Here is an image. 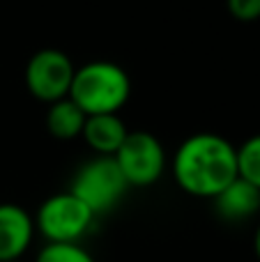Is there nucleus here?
Instances as JSON below:
<instances>
[{"label": "nucleus", "instance_id": "obj_7", "mask_svg": "<svg viewBox=\"0 0 260 262\" xmlns=\"http://www.w3.org/2000/svg\"><path fill=\"white\" fill-rule=\"evenodd\" d=\"M35 237V219L14 203H0V262L21 260Z\"/></svg>", "mask_w": 260, "mask_h": 262}, {"label": "nucleus", "instance_id": "obj_14", "mask_svg": "<svg viewBox=\"0 0 260 262\" xmlns=\"http://www.w3.org/2000/svg\"><path fill=\"white\" fill-rule=\"evenodd\" d=\"M253 251H256V258L260 260V226L256 228V235H253Z\"/></svg>", "mask_w": 260, "mask_h": 262}, {"label": "nucleus", "instance_id": "obj_8", "mask_svg": "<svg viewBox=\"0 0 260 262\" xmlns=\"http://www.w3.org/2000/svg\"><path fill=\"white\" fill-rule=\"evenodd\" d=\"M212 203H214L216 214L224 221H230V223L247 221V219L256 216L260 212V191L249 184V182L237 177L216 198H212Z\"/></svg>", "mask_w": 260, "mask_h": 262}, {"label": "nucleus", "instance_id": "obj_2", "mask_svg": "<svg viewBox=\"0 0 260 262\" xmlns=\"http://www.w3.org/2000/svg\"><path fill=\"white\" fill-rule=\"evenodd\" d=\"M132 97V78L120 64L95 60L76 67L69 99L90 115H118Z\"/></svg>", "mask_w": 260, "mask_h": 262}, {"label": "nucleus", "instance_id": "obj_11", "mask_svg": "<svg viewBox=\"0 0 260 262\" xmlns=\"http://www.w3.org/2000/svg\"><path fill=\"white\" fill-rule=\"evenodd\" d=\"M237 177L260 191V134L247 138L237 147Z\"/></svg>", "mask_w": 260, "mask_h": 262}, {"label": "nucleus", "instance_id": "obj_3", "mask_svg": "<svg viewBox=\"0 0 260 262\" xmlns=\"http://www.w3.org/2000/svg\"><path fill=\"white\" fill-rule=\"evenodd\" d=\"M95 214L72 191L53 193L39 205L35 216V228L49 244H78L83 235L92 228Z\"/></svg>", "mask_w": 260, "mask_h": 262}, {"label": "nucleus", "instance_id": "obj_5", "mask_svg": "<svg viewBox=\"0 0 260 262\" xmlns=\"http://www.w3.org/2000/svg\"><path fill=\"white\" fill-rule=\"evenodd\" d=\"M115 163L129 186H152L166 170V149L159 138L147 131H129L122 147L115 152Z\"/></svg>", "mask_w": 260, "mask_h": 262}, {"label": "nucleus", "instance_id": "obj_10", "mask_svg": "<svg viewBox=\"0 0 260 262\" xmlns=\"http://www.w3.org/2000/svg\"><path fill=\"white\" fill-rule=\"evenodd\" d=\"M88 115L72 99H60L46 111V129L58 140H74L83 134Z\"/></svg>", "mask_w": 260, "mask_h": 262}, {"label": "nucleus", "instance_id": "obj_4", "mask_svg": "<svg viewBox=\"0 0 260 262\" xmlns=\"http://www.w3.org/2000/svg\"><path fill=\"white\" fill-rule=\"evenodd\" d=\"M129 184L113 157H95L78 168L72 182V193L90 207L95 216L106 214L122 200Z\"/></svg>", "mask_w": 260, "mask_h": 262}, {"label": "nucleus", "instance_id": "obj_13", "mask_svg": "<svg viewBox=\"0 0 260 262\" xmlns=\"http://www.w3.org/2000/svg\"><path fill=\"white\" fill-rule=\"evenodd\" d=\"M228 12L233 14V18L242 23H251L260 18V0H226Z\"/></svg>", "mask_w": 260, "mask_h": 262}, {"label": "nucleus", "instance_id": "obj_15", "mask_svg": "<svg viewBox=\"0 0 260 262\" xmlns=\"http://www.w3.org/2000/svg\"><path fill=\"white\" fill-rule=\"evenodd\" d=\"M14 262H21V260H14Z\"/></svg>", "mask_w": 260, "mask_h": 262}, {"label": "nucleus", "instance_id": "obj_9", "mask_svg": "<svg viewBox=\"0 0 260 262\" xmlns=\"http://www.w3.org/2000/svg\"><path fill=\"white\" fill-rule=\"evenodd\" d=\"M129 129L120 120V115H90L85 120L81 138L97 157H115L127 138Z\"/></svg>", "mask_w": 260, "mask_h": 262}, {"label": "nucleus", "instance_id": "obj_12", "mask_svg": "<svg viewBox=\"0 0 260 262\" xmlns=\"http://www.w3.org/2000/svg\"><path fill=\"white\" fill-rule=\"evenodd\" d=\"M35 262H95V258L78 244H46Z\"/></svg>", "mask_w": 260, "mask_h": 262}, {"label": "nucleus", "instance_id": "obj_1", "mask_svg": "<svg viewBox=\"0 0 260 262\" xmlns=\"http://www.w3.org/2000/svg\"><path fill=\"white\" fill-rule=\"evenodd\" d=\"M170 170L184 193L216 198L237 180V147L224 136L193 134L175 149Z\"/></svg>", "mask_w": 260, "mask_h": 262}, {"label": "nucleus", "instance_id": "obj_6", "mask_svg": "<svg viewBox=\"0 0 260 262\" xmlns=\"http://www.w3.org/2000/svg\"><path fill=\"white\" fill-rule=\"evenodd\" d=\"M76 67L64 51L41 49L26 64V88L37 101L55 104L69 97Z\"/></svg>", "mask_w": 260, "mask_h": 262}]
</instances>
